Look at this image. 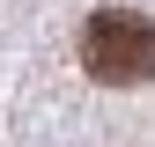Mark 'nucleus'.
<instances>
[{
  "label": "nucleus",
  "mask_w": 155,
  "mask_h": 147,
  "mask_svg": "<svg viewBox=\"0 0 155 147\" xmlns=\"http://www.w3.org/2000/svg\"><path fill=\"white\" fill-rule=\"evenodd\" d=\"M81 66H89L104 88H140V81H155V22L133 15V8L89 15V30H81Z\"/></svg>",
  "instance_id": "1"
}]
</instances>
